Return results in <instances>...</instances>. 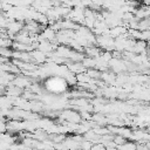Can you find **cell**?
Here are the masks:
<instances>
[{"label":"cell","mask_w":150,"mask_h":150,"mask_svg":"<svg viewBox=\"0 0 150 150\" xmlns=\"http://www.w3.org/2000/svg\"><path fill=\"white\" fill-rule=\"evenodd\" d=\"M46 88L52 93H61L67 88V82L60 77H50L46 81Z\"/></svg>","instance_id":"1"}]
</instances>
